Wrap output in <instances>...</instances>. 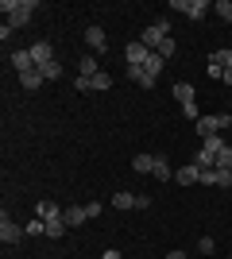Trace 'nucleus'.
I'll use <instances>...</instances> for the list:
<instances>
[{
  "label": "nucleus",
  "mask_w": 232,
  "mask_h": 259,
  "mask_svg": "<svg viewBox=\"0 0 232 259\" xmlns=\"http://www.w3.org/2000/svg\"><path fill=\"white\" fill-rule=\"evenodd\" d=\"M155 51H147L144 43H140V39H135V43H128V51H124V58H128V66H147V58H151Z\"/></svg>",
  "instance_id": "nucleus-6"
},
{
  "label": "nucleus",
  "mask_w": 232,
  "mask_h": 259,
  "mask_svg": "<svg viewBox=\"0 0 232 259\" xmlns=\"http://www.w3.org/2000/svg\"><path fill=\"white\" fill-rule=\"evenodd\" d=\"M228 143H232V132H228Z\"/></svg>",
  "instance_id": "nucleus-35"
},
{
  "label": "nucleus",
  "mask_w": 232,
  "mask_h": 259,
  "mask_svg": "<svg viewBox=\"0 0 232 259\" xmlns=\"http://www.w3.org/2000/svg\"><path fill=\"white\" fill-rule=\"evenodd\" d=\"M74 89H77V93H89V89H93V81H89V77H74Z\"/></svg>",
  "instance_id": "nucleus-29"
},
{
  "label": "nucleus",
  "mask_w": 232,
  "mask_h": 259,
  "mask_svg": "<svg viewBox=\"0 0 232 259\" xmlns=\"http://www.w3.org/2000/svg\"><path fill=\"white\" fill-rule=\"evenodd\" d=\"M170 39V23L166 20H155V23H147L144 27V35H140V43L147 47V51H159V47Z\"/></svg>",
  "instance_id": "nucleus-2"
},
{
  "label": "nucleus",
  "mask_w": 232,
  "mask_h": 259,
  "mask_svg": "<svg viewBox=\"0 0 232 259\" xmlns=\"http://www.w3.org/2000/svg\"><path fill=\"white\" fill-rule=\"evenodd\" d=\"M228 259H232V255H228Z\"/></svg>",
  "instance_id": "nucleus-36"
},
{
  "label": "nucleus",
  "mask_w": 232,
  "mask_h": 259,
  "mask_svg": "<svg viewBox=\"0 0 232 259\" xmlns=\"http://www.w3.org/2000/svg\"><path fill=\"white\" fill-rule=\"evenodd\" d=\"M27 51H31L35 66H47V62H55V47L47 43V39H39V43H31V47H27Z\"/></svg>",
  "instance_id": "nucleus-7"
},
{
  "label": "nucleus",
  "mask_w": 232,
  "mask_h": 259,
  "mask_svg": "<svg viewBox=\"0 0 232 259\" xmlns=\"http://www.w3.org/2000/svg\"><path fill=\"white\" fill-rule=\"evenodd\" d=\"M101 70H97V58H93V54H85V58H81V62H77V77H97Z\"/></svg>",
  "instance_id": "nucleus-16"
},
{
  "label": "nucleus",
  "mask_w": 232,
  "mask_h": 259,
  "mask_svg": "<svg viewBox=\"0 0 232 259\" xmlns=\"http://www.w3.org/2000/svg\"><path fill=\"white\" fill-rule=\"evenodd\" d=\"M198 251H201V255H213V251H217V240H213V236H201L198 240Z\"/></svg>",
  "instance_id": "nucleus-26"
},
{
  "label": "nucleus",
  "mask_w": 232,
  "mask_h": 259,
  "mask_svg": "<svg viewBox=\"0 0 232 259\" xmlns=\"http://www.w3.org/2000/svg\"><path fill=\"white\" fill-rule=\"evenodd\" d=\"M155 178H159V182H166V178H174V170H170V162L163 159V155H155Z\"/></svg>",
  "instance_id": "nucleus-18"
},
{
  "label": "nucleus",
  "mask_w": 232,
  "mask_h": 259,
  "mask_svg": "<svg viewBox=\"0 0 232 259\" xmlns=\"http://www.w3.org/2000/svg\"><path fill=\"white\" fill-rule=\"evenodd\" d=\"M201 147H205L209 155H221L224 147H228V140H224L221 132H217V136H205V140H201Z\"/></svg>",
  "instance_id": "nucleus-14"
},
{
  "label": "nucleus",
  "mask_w": 232,
  "mask_h": 259,
  "mask_svg": "<svg viewBox=\"0 0 232 259\" xmlns=\"http://www.w3.org/2000/svg\"><path fill=\"white\" fill-rule=\"evenodd\" d=\"M89 81H93V89H101V93H105V89H112V77H109V74H97V77H89Z\"/></svg>",
  "instance_id": "nucleus-27"
},
{
  "label": "nucleus",
  "mask_w": 232,
  "mask_h": 259,
  "mask_svg": "<svg viewBox=\"0 0 232 259\" xmlns=\"http://www.w3.org/2000/svg\"><path fill=\"white\" fill-rule=\"evenodd\" d=\"M217 132H221V128H217V116H201L198 120V136H201V140H205V136H217Z\"/></svg>",
  "instance_id": "nucleus-20"
},
{
  "label": "nucleus",
  "mask_w": 232,
  "mask_h": 259,
  "mask_svg": "<svg viewBox=\"0 0 232 259\" xmlns=\"http://www.w3.org/2000/svg\"><path fill=\"white\" fill-rule=\"evenodd\" d=\"M0 12H8V27L16 31V27H23V23L31 20L35 0H4V4H0Z\"/></svg>",
  "instance_id": "nucleus-1"
},
{
  "label": "nucleus",
  "mask_w": 232,
  "mask_h": 259,
  "mask_svg": "<svg viewBox=\"0 0 232 259\" xmlns=\"http://www.w3.org/2000/svg\"><path fill=\"white\" fill-rule=\"evenodd\" d=\"M101 259H120V251H112V248H109V251H105Z\"/></svg>",
  "instance_id": "nucleus-34"
},
{
  "label": "nucleus",
  "mask_w": 232,
  "mask_h": 259,
  "mask_svg": "<svg viewBox=\"0 0 232 259\" xmlns=\"http://www.w3.org/2000/svg\"><path fill=\"white\" fill-rule=\"evenodd\" d=\"M85 47H89V51H101V54L109 51V39H105V31H101L97 23H93V27H85Z\"/></svg>",
  "instance_id": "nucleus-9"
},
{
  "label": "nucleus",
  "mask_w": 232,
  "mask_h": 259,
  "mask_svg": "<svg viewBox=\"0 0 232 259\" xmlns=\"http://www.w3.org/2000/svg\"><path fill=\"white\" fill-rule=\"evenodd\" d=\"M201 186H217V166H209V170H201Z\"/></svg>",
  "instance_id": "nucleus-28"
},
{
  "label": "nucleus",
  "mask_w": 232,
  "mask_h": 259,
  "mask_svg": "<svg viewBox=\"0 0 232 259\" xmlns=\"http://www.w3.org/2000/svg\"><path fill=\"white\" fill-rule=\"evenodd\" d=\"M213 12H217L224 23H232V0H217V4H213Z\"/></svg>",
  "instance_id": "nucleus-24"
},
{
  "label": "nucleus",
  "mask_w": 232,
  "mask_h": 259,
  "mask_svg": "<svg viewBox=\"0 0 232 259\" xmlns=\"http://www.w3.org/2000/svg\"><path fill=\"white\" fill-rule=\"evenodd\" d=\"M155 54H163V58H170V54H174V39H166V43L159 47V51H155Z\"/></svg>",
  "instance_id": "nucleus-31"
},
{
  "label": "nucleus",
  "mask_w": 232,
  "mask_h": 259,
  "mask_svg": "<svg viewBox=\"0 0 232 259\" xmlns=\"http://www.w3.org/2000/svg\"><path fill=\"white\" fill-rule=\"evenodd\" d=\"M128 77H132L135 85H144V89H151V85H155V77L147 74L144 66H128Z\"/></svg>",
  "instance_id": "nucleus-13"
},
{
  "label": "nucleus",
  "mask_w": 232,
  "mask_h": 259,
  "mask_svg": "<svg viewBox=\"0 0 232 259\" xmlns=\"http://www.w3.org/2000/svg\"><path fill=\"white\" fill-rule=\"evenodd\" d=\"M170 8L186 12L190 20H201V16H209V12H213V4H209V0H170Z\"/></svg>",
  "instance_id": "nucleus-3"
},
{
  "label": "nucleus",
  "mask_w": 232,
  "mask_h": 259,
  "mask_svg": "<svg viewBox=\"0 0 232 259\" xmlns=\"http://www.w3.org/2000/svg\"><path fill=\"white\" fill-rule=\"evenodd\" d=\"M8 62H12V70H16V74H27V70H35L31 51H12V54H8Z\"/></svg>",
  "instance_id": "nucleus-8"
},
{
  "label": "nucleus",
  "mask_w": 232,
  "mask_h": 259,
  "mask_svg": "<svg viewBox=\"0 0 232 259\" xmlns=\"http://www.w3.org/2000/svg\"><path fill=\"white\" fill-rule=\"evenodd\" d=\"M217 170H232V143L224 147L221 155H217Z\"/></svg>",
  "instance_id": "nucleus-25"
},
{
  "label": "nucleus",
  "mask_w": 232,
  "mask_h": 259,
  "mask_svg": "<svg viewBox=\"0 0 232 259\" xmlns=\"http://www.w3.org/2000/svg\"><path fill=\"white\" fill-rule=\"evenodd\" d=\"M132 170L135 174H151L155 170V155H135V159H132Z\"/></svg>",
  "instance_id": "nucleus-17"
},
{
  "label": "nucleus",
  "mask_w": 232,
  "mask_h": 259,
  "mask_svg": "<svg viewBox=\"0 0 232 259\" xmlns=\"http://www.w3.org/2000/svg\"><path fill=\"white\" fill-rule=\"evenodd\" d=\"M217 128H221V132H232V116H228V112H221V116H217Z\"/></svg>",
  "instance_id": "nucleus-30"
},
{
  "label": "nucleus",
  "mask_w": 232,
  "mask_h": 259,
  "mask_svg": "<svg viewBox=\"0 0 232 259\" xmlns=\"http://www.w3.org/2000/svg\"><path fill=\"white\" fill-rule=\"evenodd\" d=\"M221 81H224V85H232V66H224V70H221Z\"/></svg>",
  "instance_id": "nucleus-32"
},
{
  "label": "nucleus",
  "mask_w": 232,
  "mask_h": 259,
  "mask_svg": "<svg viewBox=\"0 0 232 259\" xmlns=\"http://www.w3.org/2000/svg\"><path fill=\"white\" fill-rule=\"evenodd\" d=\"M43 81H47V77L39 74V66H35V70H27V74H20V85H23V89H31V93L43 85Z\"/></svg>",
  "instance_id": "nucleus-15"
},
{
  "label": "nucleus",
  "mask_w": 232,
  "mask_h": 259,
  "mask_svg": "<svg viewBox=\"0 0 232 259\" xmlns=\"http://www.w3.org/2000/svg\"><path fill=\"white\" fill-rule=\"evenodd\" d=\"M163 62H166L163 54H151V58H147V66H144V70H147V74H151V77H159V74H163Z\"/></svg>",
  "instance_id": "nucleus-23"
},
{
  "label": "nucleus",
  "mask_w": 232,
  "mask_h": 259,
  "mask_svg": "<svg viewBox=\"0 0 232 259\" xmlns=\"http://www.w3.org/2000/svg\"><path fill=\"white\" fill-rule=\"evenodd\" d=\"M112 205H116V209H147V205H151V197H147V194H128V190H120V194H112Z\"/></svg>",
  "instance_id": "nucleus-4"
},
{
  "label": "nucleus",
  "mask_w": 232,
  "mask_h": 259,
  "mask_svg": "<svg viewBox=\"0 0 232 259\" xmlns=\"http://www.w3.org/2000/svg\"><path fill=\"white\" fill-rule=\"evenodd\" d=\"M20 236H27V232H23V225H16V221H12L8 213L0 217V244H20Z\"/></svg>",
  "instance_id": "nucleus-5"
},
{
  "label": "nucleus",
  "mask_w": 232,
  "mask_h": 259,
  "mask_svg": "<svg viewBox=\"0 0 232 259\" xmlns=\"http://www.w3.org/2000/svg\"><path fill=\"white\" fill-rule=\"evenodd\" d=\"M166 259H190L186 251H166Z\"/></svg>",
  "instance_id": "nucleus-33"
},
{
  "label": "nucleus",
  "mask_w": 232,
  "mask_h": 259,
  "mask_svg": "<svg viewBox=\"0 0 232 259\" xmlns=\"http://www.w3.org/2000/svg\"><path fill=\"white\" fill-rule=\"evenodd\" d=\"M174 182H178V186H194V182H201V166H194V162H190V166L174 170Z\"/></svg>",
  "instance_id": "nucleus-11"
},
{
  "label": "nucleus",
  "mask_w": 232,
  "mask_h": 259,
  "mask_svg": "<svg viewBox=\"0 0 232 259\" xmlns=\"http://www.w3.org/2000/svg\"><path fill=\"white\" fill-rule=\"evenodd\" d=\"M35 217H43V221H55V217H62V209H58L55 201H39V209H35Z\"/></svg>",
  "instance_id": "nucleus-21"
},
{
  "label": "nucleus",
  "mask_w": 232,
  "mask_h": 259,
  "mask_svg": "<svg viewBox=\"0 0 232 259\" xmlns=\"http://www.w3.org/2000/svg\"><path fill=\"white\" fill-rule=\"evenodd\" d=\"M66 221H62V217H55V221H47V236H51V240H58V236H66Z\"/></svg>",
  "instance_id": "nucleus-22"
},
{
  "label": "nucleus",
  "mask_w": 232,
  "mask_h": 259,
  "mask_svg": "<svg viewBox=\"0 0 232 259\" xmlns=\"http://www.w3.org/2000/svg\"><path fill=\"white\" fill-rule=\"evenodd\" d=\"M62 221H66L70 228H77V225H85V221H89V213H85V205H66V209H62Z\"/></svg>",
  "instance_id": "nucleus-10"
},
{
  "label": "nucleus",
  "mask_w": 232,
  "mask_h": 259,
  "mask_svg": "<svg viewBox=\"0 0 232 259\" xmlns=\"http://www.w3.org/2000/svg\"><path fill=\"white\" fill-rule=\"evenodd\" d=\"M39 74H43L47 81H58V77L66 74V70H62V62H58V58H55V62H47V66H39Z\"/></svg>",
  "instance_id": "nucleus-19"
},
{
  "label": "nucleus",
  "mask_w": 232,
  "mask_h": 259,
  "mask_svg": "<svg viewBox=\"0 0 232 259\" xmlns=\"http://www.w3.org/2000/svg\"><path fill=\"white\" fill-rule=\"evenodd\" d=\"M174 101H178L182 108L194 105V85H190V81H174Z\"/></svg>",
  "instance_id": "nucleus-12"
}]
</instances>
